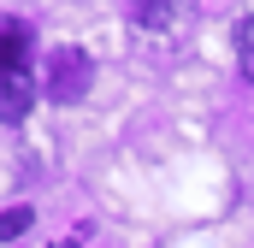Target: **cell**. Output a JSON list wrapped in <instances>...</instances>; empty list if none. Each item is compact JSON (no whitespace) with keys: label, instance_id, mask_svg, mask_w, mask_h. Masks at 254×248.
<instances>
[{"label":"cell","instance_id":"obj_3","mask_svg":"<svg viewBox=\"0 0 254 248\" xmlns=\"http://www.w3.org/2000/svg\"><path fill=\"white\" fill-rule=\"evenodd\" d=\"M24 54H30V30L6 18V24H0V77H6V71H24Z\"/></svg>","mask_w":254,"mask_h":248},{"label":"cell","instance_id":"obj_5","mask_svg":"<svg viewBox=\"0 0 254 248\" xmlns=\"http://www.w3.org/2000/svg\"><path fill=\"white\" fill-rule=\"evenodd\" d=\"M237 65H243V77L254 83V18L237 24Z\"/></svg>","mask_w":254,"mask_h":248},{"label":"cell","instance_id":"obj_6","mask_svg":"<svg viewBox=\"0 0 254 248\" xmlns=\"http://www.w3.org/2000/svg\"><path fill=\"white\" fill-rule=\"evenodd\" d=\"M30 231V207H12V213H0V243H12V237H24Z\"/></svg>","mask_w":254,"mask_h":248},{"label":"cell","instance_id":"obj_4","mask_svg":"<svg viewBox=\"0 0 254 248\" xmlns=\"http://www.w3.org/2000/svg\"><path fill=\"white\" fill-rule=\"evenodd\" d=\"M178 12H184V0H130V18L142 30H166V24H178Z\"/></svg>","mask_w":254,"mask_h":248},{"label":"cell","instance_id":"obj_2","mask_svg":"<svg viewBox=\"0 0 254 248\" xmlns=\"http://www.w3.org/2000/svg\"><path fill=\"white\" fill-rule=\"evenodd\" d=\"M30 107H36V83H30V71H6V77H0V119L18 124Z\"/></svg>","mask_w":254,"mask_h":248},{"label":"cell","instance_id":"obj_1","mask_svg":"<svg viewBox=\"0 0 254 248\" xmlns=\"http://www.w3.org/2000/svg\"><path fill=\"white\" fill-rule=\"evenodd\" d=\"M89 83H95V60L83 54V48H54L48 54V101H83L89 95Z\"/></svg>","mask_w":254,"mask_h":248}]
</instances>
